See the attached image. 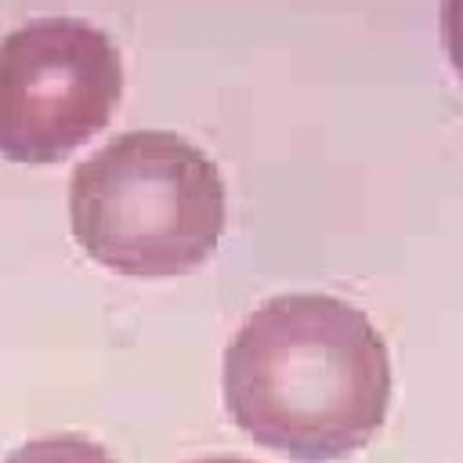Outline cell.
<instances>
[{
    "mask_svg": "<svg viewBox=\"0 0 463 463\" xmlns=\"http://www.w3.org/2000/svg\"><path fill=\"white\" fill-rule=\"evenodd\" d=\"M224 409L257 445L329 463L365 449L387 420L391 354L373 318L329 293H279L224 347Z\"/></svg>",
    "mask_w": 463,
    "mask_h": 463,
    "instance_id": "1",
    "label": "cell"
},
{
    "mask_svg": "<svg viewBox=\"0 0 463 463\" xmlns=\"http://www.w3.org/2000/svg\"><path fill=\"white\" fill-rule=\"evenodd\" d=\"M228 192L217 163L184 134L123 130L76 163L69 221L80 250L130 279L203 268L221 242Z\"/></svg>",
    "mask_w": 463,
    "mask_h": 463,
    "instance_id": "2",
    "label": "cell"
},
{
    "mask_svg": "<svg viewBox=\"0 0 463 463\" xmlns=\"http://www.w3.org/2000/svg\"><path fill=\"white\" fill-rule=\"evenodd\" d=\"M123 94L112 36L80 14H40L0 36V156L54 163L94 137Z\"/></svg>",
    "mask_w": 463,
    "mask_h": 463,
    "instance_id": "3",
    "label": "cell"
},
{
    "mask_svg": "<svg viewBox=\"0 0 463 463\" xmlns=\"http://www.w3.org/2000/svg\"><path fill=\"white\" fill-rule=\"evenodd\" d=\"M4 463H116L105 445L83 434H47L18 445Z\"/></svg>",
    "mask_w": 463,
    "mask_h": 463,
    "instance_id": "4",
    "label": "cell"
},
{
    "mask_svg": "<svg viewBox=\"0 0 463 463\" xmlns=\"http://www.w3.org/2000/svg\"><path fill=\"white\" fill-rule=\"evenodd\" d=\"M441 43L452 72L463 80V0H441Z\"/></svg>",
    "mask_w": 463,
    "mask_h": 463,
    "instance_id": "5",
    "label": "cell"
},
{
    "mask_svg": "<svg viewBox=\"0 0 463 463\" xmlns=\"http://www.w3.org/2000/svg\"><path fill=\"white\" fill-rule=\"evenodd\" d=\"M184 463H257V459H242V456H203V459H184Z\"/></svg>",
    "mask_w": 463,
    "mask_h": 463,
    "instance_id": "6",
    "label": "cell"
}]
</instances>
